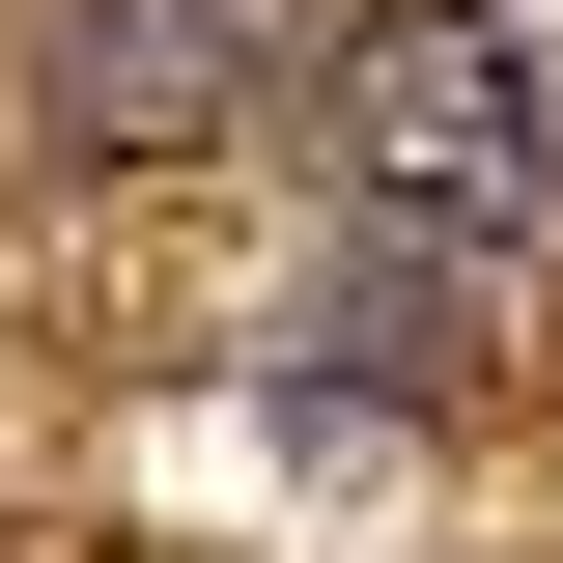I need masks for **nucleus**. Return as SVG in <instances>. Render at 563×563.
<instances>
[{
    "mask_svg": "<svg viewBox=\"0 0 563 563\" xmlns=\"http://www.w3.org/2000/svg\"><path fill=\"white\" fill-rule=\"evenodd\" d=\"M536 198H563V85L479 0H366L339 29V225L366 254H507Z\"/></svg>",
    "mask_w": 563,
    "mask_h": 563,
    "instance_id": "nucleus-1",
    "label": "nucleus"
},
{
    "mask_svg": "<svg viewBox=\"0 0 563 563\" xmlns=\"http://www.w3.org/2000/svg\"><path fill=\"white\" fill-rule=\"evenodd\" d=\"M225 113H254V29L225 0H57L29 29V141L57 169H225Z\"/></svg>",
    "mask_w": 563,
    "mask_h": 563,
    "instance_id": "nucleus-2",
    "label": "nucleus"
},
{
    "mask_svg": "<svg viewBox=\"0 0 563 563\" xmlns=\"http://www.w3.org/2000/svg\"><path fill=\"white\" fill-rule=\"evenodd\" d=\"M422 366H451V310H422V282H310V310H282V422H310V451L422 422Z\"/></svg>",
    "mask_w": 563,
    "mask_h": 563,
    "instance_id": "nucleus-3",
    "label": "nucleus"
}]
</instances>
